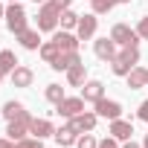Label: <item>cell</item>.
Returning a JSON list of instances; mask_svg holds the SVG:
<instances>
[{
	"mask_svg": "<svg viewBox=\"0 0 148 148\" xmlns=\"http://www.w3.org/2000/svg\"><path fill=\"white\" fill-rule=\"evenodd\" d=\"M58 21H61V9L58 6H52L49 0L47 3H41V9H38V32H55L58 29Z\"/></svg>",
	"mask_w": 148,
	"mask_h": 148,
	"instance_id": "obj_1",
	"label": "cell"
},
{
	"mask_svg": "<svg viewBox=\"0 0 148 148\" xmlns=\"http://www.w3.org/2000/svg\"><path fill=\"white\" fill-rule=\"evenodd\" d=\"M6 26H9L12 35H18V32H23L29 26V15H26V9L21 3H9L6 6Z\"/></svg>",
	"mask_w": 148,
	"mask_h": 148,
	"instance_id": "obj_2",
	"label": "cell"
},
{
	"mask_svg": "<svg viewBox=\"0 0 148 148\" xmlns=\"http://www.w3.org/2000/svg\"><path fill=\"white\" fill-rule=\"evenodd\" d=\"M32 119H35V116H32L29 110H23V113H21L18 119H9V128H6L9 139H15V142H18V139H26V134H29V125H32Z\"/></svg>",
	"mask_w": 148,
	"mask_h": 148,
	"instance_id": "obj_3",
	"label": "cell"
},
{
	"mask_svg": "<svg viewBox=\"0 0 148 148\" xmlns=\"http://www.w3.org/2000/svg\"><path fill=\"white\" fill-rule=\"evenodd\" d=\"M110 38L119 44V47H128V44H134V47H139V35H136V29H131L128 23H113V29H110Z\"/></svg>",
	"mask_w": 148,
	"mask_h": 148,
	"instance_id": "obj_4",
	"label": "cell"
},
{
	"mask_svg": "<svg viewBox=\"0 0 148 148\" xmlns=\"http://www.w3.org/2000/svg\"><path fill=\"white\" fill-rule=\"evenodd\" d=\"M116 47H119V44H116L113 38H96V41H93V52H96V58L105 61V64H110V61L116 58V52H119Z\"/></svg>",
	"mask_w": 148,
	"mask_h": 148,
	"instance_id": "obj_5",
	"label": "cell"
},
{
	"mask_svg": "<svg viewBox=\"0 0 148 148\" xmlns=\"http://www.w3.org/2000/svg\"><path fill=\"white\" fill-rule=\"evenodd\" d=\"M82 110H84V99H82V96H67L64 102H58V105H55V113H58V116H64V119L79 116Z\"/></svg>",
	"mask_w": 148,
	"mask_h": 148,
	"instance_id": "obj_6",
	"label": "cell"
},
{
	"mask_svg": "<svg viewBox=\"0 0 148 148\" xmlns=\"http://www.w3.org/2000/svg\"><path fill=\"white\" fill-rule=\"evenodd\" d=\"M96 29H99V15H82L79 18V26H76V35H79V41H90V38H96Z\"/></svg>",
	"mask_w": 148,
	"mask_h": 148,
	"instance_id": "obj_7",
	"label": "cell"
},
{
	"mask_svg": "<svg viewBox=\"0 0 148 148\" xmlns=\"http://www.w3.org/2000/svg\"><path fill=\"white\" fill-rule=\"evenodd\" d=\"M93 108H96L99 119H119V116H122V105H119L116 99H105V96H102Z\"/></svg>",
	"mask_w": 148,
	"mask_h": 148,
	"instance_id": "obj_8",
	"label": "cell"
},
{
	"mask_svg": "<svg viewBox=\"0 0 148 148\" xmlns=\"http://www.w3.org/2000/svg\"><path fill=\"white\" fill-rule=\"evenodd\" d=\"M96 122H99V113H96V110H82L79 116H73V119H70V125L76 128L79 134L93 131V128H96Z\"/></svg>",
	"mask_w": 148,
	"mask_h": 148,
	"instance_id": "obj_9",
	"label": "cell"
},
{
	"mask_svg": "<svg viewBox=\"0 0 148 148\" xmlns=\"http://www.w3.org/2000/svg\"><path fill=\"white\" fill-rule=\"evenodd\" d=\"M108 134H110V136H116L119 142H128V139L134 136V125H131L128 119H122V116H119V119H110Z\"/></svg>",
	"mask_w": 148,
	"mask_h": 148,
	"instance_id": "obj_10",
	"label": "cell"
},
{
	"mask_svg": "<svg viewBox=\"0 0 148 148\" xmlns=\"http://www.w3.org/2000/svg\"><path fill=\"white\" fill-rule=\"evenodd\" d=\"M102 96H105V84H102L99 79H87V82L82 84V99H84V102H93V105H96Z\"/></svg>",
	"mask_w": 148,
	"mask_h": 148,
	"instance_id": "obj_11",
	"label": "cell"
},
{
	"mask_svg": "<svg viewBox=\"0 0 148 148\" xmlns=\"http://www.w3.org/2000/svg\"><path fill=\"white\" fill-rule=\"evenodd\" d=\"M52 41H55L64 52H76V49H79V44H82V41H79V35H76V32H70V29L55 32V35H52Z\"/></svg>",
	"mask_w": 148,
	"mask_h": 148,
	"instance_id": "obj_12",
	"label": "cell"
},
{
	"mask_svg": "<svg viewBox=\"0 0 148 148\" xmlns=\"http://www.w3.org/2000/svg\"><path fill=\"white\" fill-rule=\"evenodd\" d=\"M15 38H18V41H21V47H23V49H29V52L41 49V44H44V41H41V32H38V29H29V26H26L23 32H18Z\"/></svg>",
	"mask_w": 148,
	"mask_h": 148,
	"instance_id": "obj_13",
	"label": "cell"
},
{
	"mask_svg": "<svg viewBox=\"0 0 148 148\" xmlns=\"http://www.w3.org/2000/svg\"><path fill=\"white\" fill-rule=\"evenodd\" d=\"M12 84L15 87H32V82H35V73H32V67H23V64H18L15 70H12Z\"/></svg>",
	"mask_w": 148,
	"mask_h": 148,
	"instance_id": "obj_14",
	"label": "cell"
},
{
	"mask_svg": "<svg viewBox=\"0 0 148 148\" xmlns=\"http://www.w3.org/2000/svg\"><path fill=\"white\" fill-rule=\"evenodd\" d=\"M76 139H79V131L73 128L70 122H67V125H61V128H55V142H58L61 148H70V145H76Z\"/></svg>",
	"mask_w": 148,
	"mask_h": 148,
	"instance_id": "obj_15",
	"label": "cell"
},
{
	"mask_svg": "<svg viewBox=\"0 0 148 148\" xmlns=\"http://www.w3.org/2000/svg\"><path fill=\"white\" fill-rule=\"evenodd\" d=\"M29 134L32 136H38V139H47V136H55V125L49 122V119H32V125H29Z\"/></svg>",
	"mask_w": 148,
	"mask_h": 148,
	"instance_id": "obj_16",
	"label": "cell"
},
{
	"mask_svg": "<svg viewBox=\"0 0 148 148\" xmlns=\"http://www.w3.org/2000/svg\"><path fill=\"white\" fill-rule=\"evenodd\" d=\"M125 82H128V87L131 90H139V87H148V70L145 67H134L131 73H128V76H125Z\"/></svg>",
	"mask_w": 148,
	"mask_h": 148,
	"instance_id": "obj_17",
	"label": "cell"
},
{
	"mask_svg": "<svg viewBox=\"0 0 148 148\" xmlns=\"http://www.w3.org/2000/svg\"><path fill=\"white\" fill-rule=\"evenodd\" d=\"M84 82H87V67H84V61H79V64H73L67 70V84L70 87H82Z\"/></svg>",
	"mask_w": 148,
	"mask_h": 148,
	"instance_id": "obj_18",
	"label": "cell"
},
{
	"mask_svg": "<svg viewBox=\"0 0 148 148\" xmlns=\"http://www.w3.org/2000/svg\"><path fill=\"white\" fill-rule=\"evenodd\" d=\"M38 52H41V58H44V61H47V64H49V67H52V64H55V61H58V55H61V52H64V49H61V47H58V44H55V41H44V44H41V49H38Z\"/></svg>",
	"mask_w": 148,
	"mask_h": 148,
	"instance_id": "obj_19",
	"label": "cell"
},
{
	"mask_svg": "<svg viewBox=\"0 0 148 148\" xmlns=\"http://www.w3.org/2000/svg\"><path fill=\"white\" fill-rule=\"evenodd\" d=\"M79 61H82V55H79V49H76V52H61V55H58V61L52 64V70H58V73L64 70V73H67V70H70L73 64H79Z\"/></svg>",
	"mask_w": 148,
	"mask_h": 148,
	"instance_id": "obj_20",
	"label": "cell"
},
{
	"mask_svg": "<svg viewBox=\"0 0 148 148\" xmlns=\"http://www.w3.org/2000/svg\"><path fill=\"white\" fill-rule=\"evenodd\" d=\"M18 67V58L12 49H0V76H12V70Z\"/></svg>",
	"mask_w": 148,
	"mask_h": 148,
	"instance_id": "obj_21",
	"label": "cell"
},
{
	"mask_svg": "<svg viewBox=\"0 0 148 148\" xmlns=\"http://www.w3.org/2000/svg\"><path fill=\"white\" fill-rule=\"evenodd\" d=\"M23 110H26V105H23V102H15V99H12V102H6V105H3V110H0V113H3L6 119H18V116H21Z\"/></svg>",
	"mask_w": 148,
	"mask_h": 148,
	"instance_id": "obj_22",
	"label": "cell"
},
{
	"mask_svg": "<svg viewBox=\"0 0 148 148\" xmlns=\"http://www.w3.org/2000/svg\"><path fill=\"white\" fill-rule=\"evenodd\" d=\"M44 96H47V102H52V105H58V102H64V99H67V93H64V87H61V84H47Z\"/></svg>",
	"mask_w": 148,
	"mask_h": 148,
	"instance_id": "obj_23",
	"label": "cell"
},
{
	"mask_svg": "<svg viewBox=\"0 0 148 148\" xmlns=\"http://www.w3.org/2000/svg\"><path fill=\"white\" fill-rule=\"evenodd\" d=\"M79 18H82V15H76L73 9H64V12H61V21H58V23H61V29H70V32H73V29L79 26Z\"/></svg>",
	"mask_w": 148,
	"mask_h": 148,
	"instance_id": "obj_24",
	"label": "cell"
},
{
	"mask_svg": "<svg viewBox=\"0 0 148 148\" xmlns=\"http://www.w3.org/2000/svg\"><path fill=\"white\" fill-rule=\"evenodd\" d=\"M90 6H93V15H108L116 6V0H90Z\"/></svg>",
	"mask_w": 148,
	"mask_h": 148,
	"instance_id": "obj_25",
	"label": "cell"
},
{
	"mask_svg": "<svg viewBox=\"0 0 148 148\" xmlns=\"http://www.w3.org/2000/svg\"><path fill=\"white\" fill-rule=\"evenodd\" d=\"M76 148H99V139L87 131V134H79V139H76Z\"/></svg>",
	"mask_w": 148,
	"mask_h": 148,
	"instance_id": "obj_26",
	"label": "cell"
},
{
	"mask_svg": "<svg viewBox=\"0 0 148 148\" xmlns=\"http://www.w3.org/2000/svg\"><path fill=\"white\" fill-rule=\"evenodd\" d=\"M15 145H18V148H44V139H38V136H26V139H18Z\"/></svg>",
	"mask_w": 148,
	"mask_h": 148,
	"instance_id": "obj_27",
	"label": "cell"
},
{
	"mask_svg": "<svg viewBox=\"0 0 148 148\" xmlns=\"http://www.w3.org/2000/svg\"><path fill=\"white\" fill-rule=\"evenodd\" d=\"M136 35H139L142 41H148V15L139 18V23H136Z\"/></svg>",
	"mask_w": 148,
	"mask_h": 148,
	"instance_id": "obj_28",
	"label": "cell"
},
{
	"mask_svg": "<svg viewBox=\"0 0 148 148\" xmlns=\"http://www.w3.org/2000/svg\"><path fill=\"white\" fill-rule=\"evenodd\" d=\"M99 148H122L116 136H108V139H99Z\"/></svg>",
	"mask_w": 148,
	"mask_h": 148,
	"instance_id": "obj_29",
	"label": "cell"
},
{
	"mask_svg": "<svg viewBox=\"0 0 148 148\" xmlns=\"http://www.w3.org/2000/svg\"><path fill=\"white\" fill-rule=\"evenodd\" d=\"M136 119H142V122H148V99L139 105V110H136Z\"/></svg>",
	"mask_w": 148,
	"mask_h": 148,
	"instance_id": "obj_30",
	"label": "cell"
},
{
	"mask_svg": "<svg viewBox=\"0 0 148 148\" xmlns=\"http://www.w3.org/2000/svg\"><path fill=\"white\" fill-rule=\"evenodd\" d=\"M49 3H52V6H58V9L64 12V9H70V3H73V0H49Z\"/></svg>",
	"mask_w": 148,
	"mask_h": 148,
	"instance_id": "obj_31",
	"label": "cell"
},
{
	"mask_svg": "<svg viewBox=\"0 0 148 148\" xmlns=\"http://www.w3.org/2000/svg\"><path fill=\"white\" fill-rule=\"evenodd\" d=\"M122 148H142V145H136L134 139H128V142H122Z\"/></svg>",
	"mask_w": 148,
	"mask_h": 148,
	"instance_id": "obj_32",
	"label": "cell"
},
{
	"mask_svg": "<svg viewBox=\"0 0 148 148\" xmlns=\"http://www.w3.org/2000/svg\"><path fill=\"white\" fill-rule=\"evenodd\" d=\"M0 21H6V6H0Z\"/></svg>",
	"mask_w": 148,
	"mask_h": 148,
	"instance_id": "obj_33",
	"label": "cell"
},
{
	"mask_svg": "<svg viewBox=\"0 0 148 148\" xmlns=\"http://www.w3.org/2000/svg\"><path fill=\"white\" fill-rule=\"evenodd\" d=\"M142 148H148V134H145V139H142Z\"/></svg>",
	"mask_w": 148,
	"mask_h": 148,
	"instance_id": "obj_34",
	"label": "cell"
},
{
	"mask_svg": "<svg viewBox=\"0 0 148 148\" xmlns=\"http://www.w3.org/2000/svg\"><path fill=\"white\" fill-rule=\"evenodd\" d=\"M116 3H131V0H116Z\"/></svg>",
	"mask_w": 148,
	"mask_h": 148,
	"instance_id": "obj_35",
	"label": "cell"
},
{
	"mask_svg": "<svg viewBox=\"0 0 148 148\" xmlns=\"http://www.w3.org/2000/svg\"><path fill=\"white\" fill-rule=\"evenodd\" d=\"M35 3H47V0H35Z\"/></svg>",
	"mask_w": 148,
	"mask_h": 148,
	"instance_id": "obj_36",
	"label": "cell"
},
{
	"mask_svg": "<svg viewBox=\"0 0 148 148\" xmlns=\"http://www.w3.org/2000/svg\"><path fill=\"white\" fill-rule=\"evenodd\" d=\"M9 3H21V0H9Z\"/></svg>",
	"mask_w": 148,
	"mask_h": 148,
	"instance_id": "obj_37",
	"label": "cell"
},
{
	"mask_svg": "<svg viewBox=\"0 0 148 148\" xmlns=\"http://www.w3.org/2000/svg\"><path fill=\"white\" fill-rule=\"evenodd\" d=\"M0 79H3V76H0Z\"/></svg>",
	"mask_w": 148,
	"mask_h": 148,
	"instance_id": "obj_38",
	"label": "cell"
}]
</instances>
